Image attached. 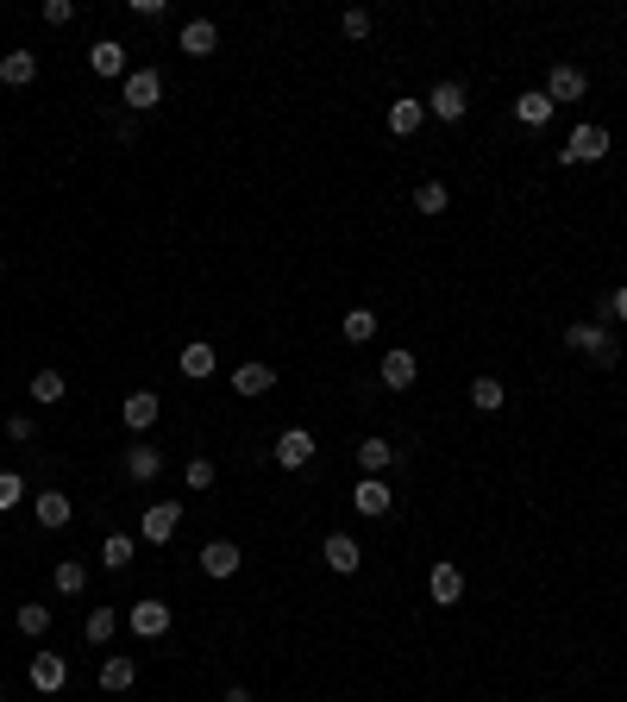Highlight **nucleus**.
Returning <instances> with one entry per match:
<instances>
[{
	"mask_svg": "<svg viewBox=\"0 0 627 702\" xmlns=\"http://www.w3.org/2000/svg\"><path fill=\"white\" fill-rule=\"evenodd\" d=\"M232 389H239V395H270L276 389V370L270 364H239V370H232Z\"/></svg>",
	"mask_w": 627,
	"mask_h": 702,
	"instance_id": "393cba45",
	"label": "nucleus"
},
{
	"mask_svg": "<svg viewBox=\"0 0 627 702\" xmlns=\"http://www.w3.org/2000/svg\"><path fill=\"white\" fill-rule=\"evenodd\" d=\"M157 471H164V452L145 446V439H132V446H126V477H132V483H151Z\"/></svg>",
	"mask_w": 627,
	"mask_h": 702,
	"instance_id": "a211bd4d",
	"label": "nucleus"
},
{
	"mask_svg": "<svg viewBox=\"0 0 627 702\" xmlns=\"http://www.w3.org/2000/svg\"><path fill=\"white\" fill-rule=\"evenodd\" d=\"M51 583H57L63 596H82V590H88V565H76V558H63V565L51 571Z\"/></svg>",
	"mask_w": 627,
	"mask_h": 702,
	"instance_id": "c756f323",
	"label": "nucleus"
},
{
	"mask_svg": "<svg viewBox=\"0 0 627 702\" xmlns=\"http://www.w3.org/2000/svg\"><path fill=\"white\" fill-rule=\"evenodd\" d=\"M76 19V0H44V26H69Z\"/></svg>",
	"mask_w": 627,
	"mask_h": 702,
	"instance_id": "ea45409f",
	"label": "nucleus"
},
{
	"mask_svg": "<svg viewBox=\"0 0 627 702\" xmlns=\"http://www.w3.org/2000/svg\"><path fill=\"white\" fill-rule=\"evenodd\" d=\"M201 571L207 577H232V571H239V546H232V540H207L201 546Z\"/></svg>",
	"mask_w": 627,
	"mask_h": 702,
	"instance_id": "412c9836",
	"label": "nucleus"
},
{
	"mask_svg": "<svg viewBox=\"0 0 627 702\" xmlns=\"http://www.w3.org/2000/svg\"><path fill=\"white\" fill-rule=\"evenodd\" d=\"M0 270H7V257H0Z\"/></svg>",
	"mask_w": 627,
	"mask_h": 702,
	"instance_id": "37998d69",
	"label": "nucleus"
},
{
	"mask_svg": "<svg viewBox=\"0 0 627 702\" xmlns=\"http://www.w3.org/2000/svg\"><path fill=\"white\" fill-rule=\"evenodd\" d=\"M176 527H182V502H151L145 521H138V540H145V546H170Z\"/></svg>",
	"mask_w": 627,
	"mask_h": 702,
	"instance_id": "7ed1b4c3",
	"label": "nucleus"
},
{
	"mask_svg": "<svg viewBox=\"0 0 627 702\" xmlns=\"http://www.w3.org/2000/svg\"><path fill=\"white\" fill-rule=\"evenodd\" d=\"M609 320H621V326H627V283H621L615 295H602V301H596V326H609Z\"/></svg>",
	"mask_w": 627,
	"mask_h": 702,
	"instance_id": "f704fd0d",
	"label": "nucleus"
},
{
	"mask_svg": "<svg viewBox=\"0 0 627 702\" xmlns=\"http://www.w3.org/2000/svg\"><path fill=\"white\" fill-rule=\"evenodd\" d=\"M19 502H26V477H19V471H0V514H13Z\"/></svg>",
	"mask_w": 627,
	"mask_h": 702,
	"instance_id": "c9c22d12",
	"label": "nucleus"
},
{
	"mask_svg": "<svg viewBox=\"0 0 627 702\" xmlns=\"http://www.w3.org/2000/svg\"><path fill=\"white\" fill-rule=\"evenodd\" d=\"M427 596H433L439 608L464 602V571H458V565H433V577H427Z\"/></svg>",
	"mask_w": 627,
	"mask_h": 702,
	"instance_id": "f3484780",
	"label": "nucleus"
},
{
	"mask_svg": "<svg viewBox=\"0 0 627 702\" xmlns=\"http://www.w3.org/2000/svg\"><path fill=\"white\" fill-rule=\"evenodd\" d=\"M182 477H189V489H214V458H189Z\"/></svg>",
	"mask_w": 627,
	"mask_h": 702,
	"instance_id": "4c0bfd02",
	"label": "nucleus"
},
{
	"mask_svg": "<svg viewBox=\"0 0 627 702\" xmlns=\"http://www.w3.org/2000/svg\"><path fill=\"white\" fill-rule=\"evenodd\" d=\"M7 439H13V446H32V439H38V420H32V414H7Z\"/></svg>",
	"mask_w": 627,
	"mask_h": 702,
	"instance_id": "e433bc0d",
	"label": "nucleus"
},
{
	"mask_svg": "<svg viewBox=\"0 0 627 702\" xmlns=\"http://www.w3.org/2000/svg\"><path fill=\"white\" fill-rule=\"evenodd\" d=\"M13 627H19V634H26V640H44V634H51V608H44V602H19Z\"/></svg>",
	"mask_w": 627,
	"mask_h": 702,
	"instance_id": "bb28decb",
	"label": "nucleus"
},
{
	"mask_svg": "<svg viewBox=\"0 0 627 702\" xmlns=\"http://www.w3.org/2000/svg\"><path fill=\"white\" fill-rule=\"evenodd\" d=\"M176 364H182V377H195V383H201V377H214V345H207V339H189Z\"/></svg>",
	"mask_w": 627,
	"mask_h": 702,
	"instance_id": "a878e982",
	"label": "nucleus"
},
{
	"mask_svg": "<svg viewBox=\"0 0 627 702\" xmlns=\"http://www.w3.org/2000/svg\"><path fill=\"white\" fill-rule=\"evenodd\" d=\"M138 684V665L126 659V652H107V659H101V690L107 696H126Z\"/></svg>",
	"mask_w": 627,
	"mask_h": 702,
	"instance_id": "4468645a",
	"label": "nucleus"
},
{
	"mask_svg": "<svg viewBox=\"0 0 627 702\" xmlns=\"http://www.w3.org/2000/svg\"><path fill=\"white\" fill-rule=\"evenodd\" d=\"M0 82H7V88L38 82V57L32 51H7V57H0Z\"/></svg>",
	"mask_w": 627,
	"mask_h": 702,
	"instance_id": "4be33fe9",
	"label": "nucleus"
},
{
	"mask_svg": "<svg viewBox=\"0 0 627 702\" xmlns=\"http://www.w3.org/2000/svg\"><path fill=\"white\" fill-rule=\"evenodd\" d=\"M320 552H327V565H333L339 577H352V571L364 565V546L352 540V533H327V546H320Z\"/></svg>",
	"mask_w": 627,
	"mask_h": 702,
	"instance_id": "ddd939ff",
	"label": "nucleus"
},
{
	"mask_svg": "<svg viewBox=\"0 0 627 702\" xmlns=\"http://www.w3.org/2000/svg\"><path fill=\"white\" fill-rule=\"evenodd\" d=\"M421 126H427V101H396L389 107V132L396 138H414Z\"/></svg>",
	"mask_w": 627,
	"mask_h": 702,
	"instance_id": "b1692460",
	"label": "nucleus"
},
{
	"mask_svg": "<svg viewBox=\"0 0 627 702\" xmlns=\"http://www.w3.org/2000/svg\"><path fill=\"white\" fill-rule=\"evenodd\" d=\"M502 402H508V395H502L496 377H477V383H471V408H477V414H496Z\"/></svg>",
	"mask_w": 627,
	"mask_h": 702,
	"instance_id": "7c9ffc66",
	"label": "nucleus"
},
{
	"mask_svg": "<svg viewBox=\"0 0 627 702\" xmlns=\"http://www.w3.org/2000/svg\"><path fill=\"white\" fill-rule=\"evenodd\" d=\"M113 627H120V615H113V608H88V621H82V634L95 640V646H107L113 640Z\"/></svg>",
	"mask_w": 627,
	"mask_h": 702,
	"instance_id": "2f4dec72",
	"label": "nucleus"
},
{
	"mask_svg": "<svg viewBox=\"0 0 627 702\" xmlns=\"http://www.w3.org/2000/svg\"><path fill=\"white\" fill-rule=\"evenodd\" d=\"M590 95V76H584V69H577V63H552V76H546V101L552 107H571V101H584Z\"/></svg>",
	"mask_w": 627,
	"mask_h": 702,
	"instance_id": "39448f33",
	"label": "nucleus"
},
{
	"mask_svg": "<svg viewBox=\"0 0 627 702\" xmlns=\"http://www.w3.org/2000/svg\"><path fill=\"white\" fill-rule=\"evenodd\" d=\"M157 414H164V395H157V389H132V395H126V408H120V420H126L132 433L157 427Z\"/></svg>",
	"mask_w": 627,
	"mask_h": 702,
	"instance_id": "1a4fd4ad",
	"label": "nucleus"
},
{
	"mask_svg": "<svg viewBox=\"0 0 627 702\" xmlns=\"http://www.w3.org/2000/svg\"><path fill=\"white\" fill-rule=\"evenodd\" d=\"M63 684H69V659H63V652H38V659H32V690L57 696Z\"/></svg>",
	"mask_w": 627,
	"mask_h": 702,
	"instance_id": "9b49d317",
	"label": "nucleus"
},
{
	"mask_svg": "<svg viewBox=\"0 0 627 702\" xmlns=\"http://www.w3.org/2000/svg\"><path fill=\"white\" fill-rule=\"evenodd\" d=\"M308 458H314V433L308 427H289L283 439H276V464H283V471H301Z\"/></svg>",
	"mask_w": 627,
	"mask_h": 702,
	"instance_id": "f8f14e48",
	"label": "nucleus"
},
{
	"mask_svg": "<svg viewBox=\"0 0 627 702\" xmlns=\"http://www.w3.org/2000/svg\"><path fill=\"white\" fill-rule=\"evenodd\" d=\"M220 702H258V696H251V690H245V684H232V690H226V696H220Z\"/></svg>",
	"mask_w": 627,
	"mask_h": 702,
	"instance_id": "79ce46f5",
	"label": "nucleus"
},
{
	"mask_svg": "<svg viewBox=\"0 0 627 702\" xmlns=\"http://www.w3.org/2000/svg\"><path fill=\"white\" fill-rule=\"evenodd\" d=\"M352 508L364 514V521H383V514L396 508V496H389V483H383V477H358V489H352Z\"/></svg>",
	"mask_w": 627,
	"mask_h": 702,
	"instance_id": "0eeeda50",
	"label": "nucleus"
},
{
	"mask_svg": "<svg viewBox=\"0 0 627 702\" xmlns=\"http://www.w3.org/2000/svg\"><path fill=\"white\" fill-rule=\"evenodd\" d=\"M345 339H352V345H370V339H377V314H370V308H352V314H345Z\"/></svg>",
	"mask_w": 627,
	"mask_h": 702,
	"instance_id": "473e14b6",
	"label": "nucleus"
},
{
	"mask_svg": "<svg viewBox=\"0 0 627 702\" xmlns=\"http://www.w3.org/2000/svg\"><path fill=\"white\" fill-rule=\"evenodd\" d=\"M0 552H7V540H0Z\"/></svg>",
	"mask_w": 627,
	"mask_h": 702,
	"instance_id": "c03bdc74",
	"label": "nucleus"
},
{
	"mask_svg": "<svg viewBox=\"0 0 627 702\" xmlns=\"http://www.w3.org/2000/svg\"><path fill=\"white\" fill-rule=\"evenodd\" d=\"M32 402H44V408L63 402V370H38V377H32Z\"/></svg>",
	"mask_w": 627,
	"mask_h": 702,
	"instance_id": "72a5a7b5",
	"label": "nucleus"
},
{
	"mask_svg": "<svg viewBox=\"0 0 627 702\" xmlns=\"http://www.w3.org/2000/svg\"><path fill=\"white\" fill-rule=\"evenodd\" d=\"M464 107H471L464 82H439L433 95H427V113H433V120H446V126H458V120H464Z\"/></svg>",
	"mask_w": 627,
	"mask_h": 702,
	"instance_id": "9d476101",
	"label": "nucleus"
},
{
	"mask_svg": "<svg viewBox=\"0 0 627 702\" xmlns=\"http://www.w3.org/2000/svg\"><path fill=\"white\" fill-rule=\"evenodd\" d=\"M126 621H132V634H138V640H164L176 615H170V602H157V596H151V602H132V615H126Z\"/></svg>",
	"mask_w": 627,
	"mask_h": 702,
	"instance_id": "423d86ee",
	"label": "nucleus"
},
{
	"mask_svg": "<svg viewBox=\"0 0 627 702\" xmlns=\"http://www.w3.org/2000/svg\"><path fill=\"white\" fill-rule=\"evenodd\" d=\"M107 126H113L120 145H138V120H132V113H107Z\"/></svg>",
	"mask_w": 627,
	"mask_h": 702,
	"instance_id": "58836bf2",
	"label": "nucleus"
},
{
	"mask_svg": "<svg viewBox=\"0 0 627 702\" xmlns=\"http://www.w3.org/2000/svg\"><path fill=\"white\" fill-rule=\"evenodd\" d=\"M88 69H95V76H132V63H126V44L120 38H95L88 44Z\"/></svg>",
	"mask_w": 627,
	"mask_h": 702,
	"instance_id": "6e6552de",
	"label": "nucleus"
},
{
	"mask_svg": "<svg viewBox=\"0 0 627 702\" xmlns=\"http://www.w3.org/2000/svg\"><path fill=\"white\" fill-rule=\"evenodd\" d=\"M452 207V195H446V182H421V189H414V214H427V220H439Z\"/></svg>",
	"mask_w": 627,
	"mask_h": 702,
	"instance_id": "c85d7f7f",
	"label": "nucleus"
},
{
	"mask_svg": "<svg viewBox=\"0 0 627 702\" xmlns=\"http://www.w3.org/2000/svg\"><path fill=\"white\" fill-rule=\"evenodd\" d=\"M120 101H126V113H151L157 101H164V76H157V69H132Z\"/></svg>",
	"mask_w": 627,
	"mask_h": 702,
	"instance_id": "20e7f679",
	"label": "nucleus"
},
{
	"mask_svg": "<svg viewBox=\"0 0 627 702\" xmlns=\"http://www.w3.org/2000/svg\"><path fill=\"white\" fill-rule=\"evenodd\" d=\"M176 44H182L189 57H214V51H220V26H214V19H189Z\"/></svg>",
	"mask_w": 627,
	"mask_h": 702,
	"instance_id": "2eb2a0df",
	"label": "nucleus"
},
{
	"mask_svg": "<svg viewBox=\"0 0 627 702\" xmlns=\"http://www.w3.org/2000/svg\"><path fill=\"white\" fill-rule=\"evenodd\" d=\"M389 464H396V446H389V439H377V433L358 439V471H364V477H383Z\"/></svg>",
	"mask_w": 627,
	"mask_h": 702,
	"instance_id": "aec40b11",
	"label": "nucleus"
},
{
	"mask_svg": "<svg viewBox=\"0 0 627 702\" xmlns=\"http://www.w3.org/2000/svg\"><path fill=\"white\" fill-rule=\"evenodd\" d=\"M32 514H38V527H69L76 502H69L63 489H44V496H32Z\"/></svg>",
	"mask_w": 627,
	"mask_h": 702,
	"instance_id": "6ab92c4d",
	"label": "nucleus"
},
{
	"mask_svg": "<svg viewBox=\"0 0 627 702\" xmlns=\"http://www.w3.org/2000/svg\"><path fill=\"white\" fill-rule=\"evenodd\" d=\"M132 552H138L132 533H107V540H101V565H107V571H126V565H132Z\"/></svg>",
	"mask_w": 627,
	"mask_h": 702,
	"instance_id": "cd10ccee",
	"label": "nucleus"
},
{
	"mask_svg": "<svg viewBox=\"0 0 627 702\" xmlns=\"http://www.w3.org/2000/svg\"><path fill=\"white\" fill-rule=\"evenodd\" d=\"M0 702H7V696H0Z\"/></svg>",
	"mask_w": 627,
	"mask_h": 702,
	"instance_id": "a18cd8bd",
	"label": "nucleus"
},
{
	"mask_svg": "<svg viewBox=\"0 0 627 702\" xmlns=\"http://www.w3.org/2000/svg\"><path fill=\"white\" fill-rule=\"evenodd\" d=\"M339 32H345V38H370V13H364V7H352V13L339 19Z\"/></svg>",
	"mask_w": 627,
	"mask_h": 702,
	"instance_id": "a19ab883",
	"label": "nucleus"
},
{
	"mask_svg": "<svg viewBox=\"0 0 627 702\" xmlns=\"http://www.w3.org/2000/svg\"><path fill=\"white\" fill-rule=\"evenodd\" d=\"M552 113H559V107L546 101V88H533V95H521V101H515V120H521L527 132H540V126L552 120Z\"/></svg>",
	"mask_w": 627,
	"mask_h": 702,
	"instance_id": "5701e85b",
	"label": "nucleus"
},
{
	"mask_svg": "<svg viewBox=\"0 0 627 702\" xmlns=\"http://www.w3.org/2000/svg\"><path fill=\"white\" fill-rule=\"evenodd\" d=\"M414 377H421L414 351H383V389H414Z\"/></svg>",
	"mask_w": 627,
	"mask_h": 702,
	"instance_id": "dca6fc26",
	"label": "nucleus"
},
{
	"mask_svg": "<svg viewBox=\"0 0 627 702\" xmlns=\"http://www.w3.org/2000/svg\"><path fill=\"white\" fill-rule=\"evenodd\" d=\"M565 351H584L596 370H615V358H621L615 333H609V326H596V320H571L565 326Z\"/></svg>",
	"mask_w": 627,
	"mask_h": 702,
	"instance_id": "f257e3e1",
	"label": "nucleus"
},
{
	"mask_svg": "<svg viewBox=\"0 0 627 702\" xmlns=\"http://www.w3.org/2000/svg\"><path fill=\"white\" fill-rule=\"evenodd\" d=\"M609 151H615V145H609V132H602V126H577V132L565 138L559 163H565V170H577V163H602Z\"/></svg>",
	"mask_w": 627,
	"mask_h": 702,
	"instance_id": "f03ea898",
	"label": "nucleus"
}]
</instances>
